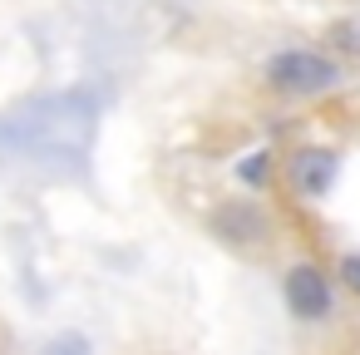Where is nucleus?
I'll return each instance as SVG.
<instances>
[{"mask_svg": "<svg viewBox=\"0 0 360 355\" xmlns=\"http://www.w3.org/2000/svg\"><path fill=\"white\" fill-rule=\"evenodd\" d=\"M0 153L15 163H35L45 173H79L89 158L94 134V99L84 94H55V99H25L0 119Z\"/></svg>", "mask_w": 360, "mask_h": 355, "instance_id": "f257e3e1", "label": "nucleus"}, {"mask_svg": "<svg viewBox=\"0 0 360 355\" xmlns=\"http://www.w3.org/2000/svg\"><path fill=\"white\" fill-rule=\"evenodd\" d=\"M262 84L276 99H321V94H330L340 84V60L326 55V50L291 45V50H276L262 65Z\"/></svg>", "mask_w": 360, "mask_h": 355, "instance_id": "f03ea898", "label": "nucleus"}, {"mask_svg": "<svg viewBox=\"0 0 360 355\" xmlns=\"http://www.w3.org/2000/svg\"><path fill=\"white\" fill-rule=\"evenodd\" d=\"M281 306L301 325H321L335 316V276L316 262H291L281 271Z\"/></svg>", "mask_w": 360, "mask_h": 355, "instance_id": "7ed1b4c3", "label": "nucleus"}, {"mask_svg": "<svg viewBox=\"0 0 360 355\" xmlns=\"http://www.w3.org/2000/svg\"><path fill=\"white\" fill-rule=\"evenodd\" d=\"M207 232L232 252H262V247H271L276 222L257 198H232V202H217L207 212Z\"/></svg>", "mask_w": 360, "mask_h": 355, "instance_id": "20e7f679", "label": "nucleus"}, {"mask_svg": "<svg viewBox=\"0 0 360 355\" xmlns=\"http://www.w3.org/2000/svg\"><path fill=\"white\" fill-rule=\"evenodd\" d=\"M335 178H340V153L335 148H321V143L296 148L291 163H286V183L296 188L301 202H321L335 188Z\"/></svg>", "mask_w": 360, "mask_h": 355, "instance_id": "39448f33", "label": "nucleus"}, {"mask_svg": "<svg viewBox=\"0 0 360 355\" xmlns=\"http://www.w3.org/2000/svg\"><path fill=\"white\" fill-rule=\"evenodd\" d=\"M40 355H94V345H89V335H79V330H60V335H50V340L40 345Z\"/></svg>", "mask_w": 360, "mask_h": 355, "instance_id": "423d86ee", "label": "nucleus"}, {"mask_svg": "<svg viewBox=\"0 0 360 355\" xmlns=\"http://www.w3.org/2000/svg\"><path fill=\"white\" fill-rule=\"evenodd\" d=\"M330 276H335V286H345L350 296H360V252H345Z\"/></svg>", "mask_w": 360, "mask_h": 355, "instance_id": "0eeeda50", "label": "nucleus"}, {"mask_svg": "<svg viewBox=\"0 0 360 355\" xmlns=\"http://www.w3.org/2000/svg\"><path fill=\"white\" fill-rule=\"evenodd\" d=\"M242 178H252L257 188L266 183V153H252V163H242Z\"/></svg>", "mask_w": 360, "mask_h": 355, "instance_id": "6e6552de", "label": "nucleus"}]
</instances>
